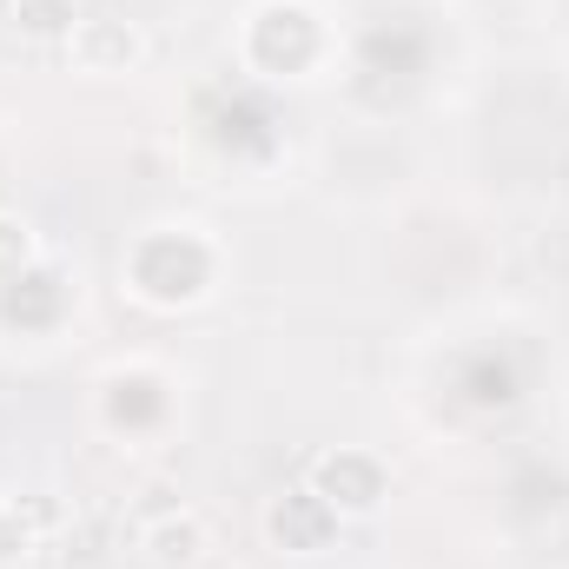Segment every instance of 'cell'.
Wrapping results in <instances>:
<instances>
[{
	"mask_svg": "<svg viewBox=\"0 0 569 569\" xmlns=\"http://www.w3.org/2000/svg\"><path fill=\"white\" fill-rule=\"evenodd\" d=\"M67 53H73V67H87V73H127V67L140 60V33H133L127 20H80V27L67 33Z\"/></svg>",
	"mask_w": 569,
	"mask_h": 569,
	"instance_id": "1",
	"label": "cell"
},
{
	"mask_svg": "<svg viewBox=\"0 0 569 569\" xmlns=\"http://www.w3.org/2000/svg\"><path fill=\"white\" fill-rule=\"evenodd\" d=\"M140 557L152 569L199 563V557H206V523H199V510H166V517L140 523Z\"/></svg>",
	"mask_w": 569,
	"mask_h": 569,
	"instance_id": "2",
	"label": "cell"
},
{
	"mask_svg": "<svg viewBox=\"0 0 569 569\" xmlns=\"http://www.w3.org/2000/svg\"><path fill=\"white\" fill-rule=\"evenodd\" d=\"M7 20L33 40H53V33L80 27V0H7Z\"/></svg>",
	"mask_w": 569,
	"mask_h": 569,
	"instance_id": "3",
	"label": "cell"
},
{
	"mask_svg": "<svg viewBox=\"0 0 569 569\" xmlns=\"http://www.w3.org/2000/svg\"><path fill=\"white\" fill-rule=\"evenodd\" d=\"M20 266H27V226L0 212V279H13Z\"/></svg>",
	"mask_w": 569,
	"mask_h": 569,
	"instance_id": "4",
	"label": "cell"
}]
</instances>
